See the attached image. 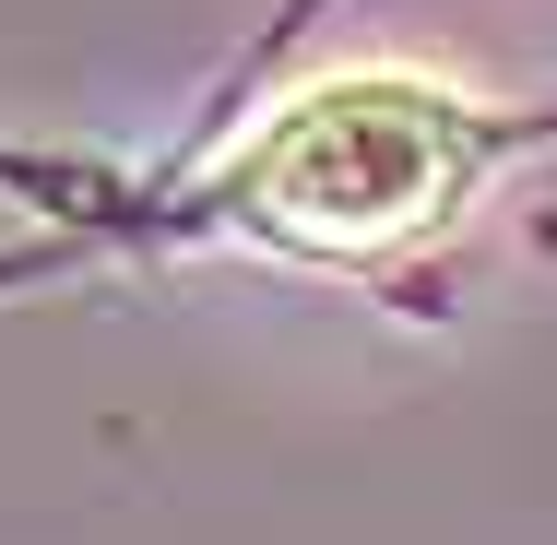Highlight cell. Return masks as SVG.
Wrapping results in <instances>:
<instances>
[{"label": "cell", "instance_id": "cell-1", "mask_svg": "<svg viewBox=\"0 0 557 545\" xmlns=\"http://www.w3.org/2000/svg\"><path fill=\"white\" fill-rule=\"evenodd\" d=\"M462 166H474V131L450 96L344 72L261 131V154L237 166V202L297 249H392L462 202Z\"/></svg>", "mask_w": 557, "mask_h": 545}]
</instances>
